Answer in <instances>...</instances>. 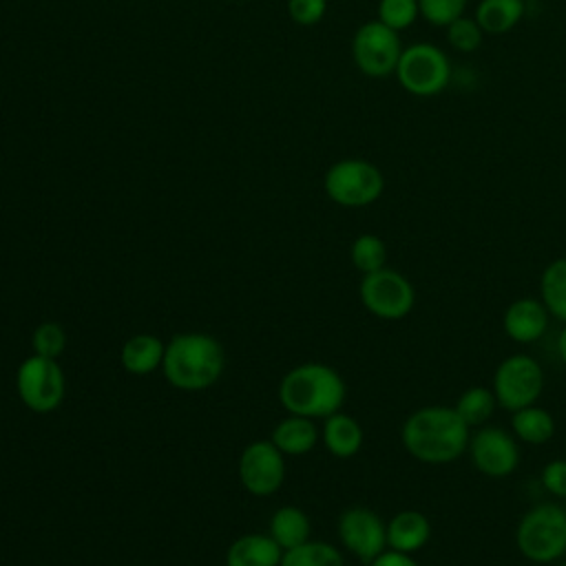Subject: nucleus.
Here are the masks:
<instances>
[{
	"mask_svg": "<svg viewBox=\"0 0 566 566\" xmlns=\"http://www.w3.org/2000/svg\"><path fill=\"white\" fill-rule=\"evenodd\" d=\"M420 15L433 27H447L464 15L467 0H418Z\"/></svg>",
	"mask_w": 566,
	"mask_h": 566,
	"instance_id": "30",
	"label": "nucleus"
},
{
	"mask_svg": "<svg viewBox=\"0 0 566 566\" xmlns=\"http://www.w3.org/2000/svg\"><path fill=\"white\" fill-rule=\"evenodd\" d=\"M343 376L325 363H301L279 382V400L287 413L305 418H327L345 402Z\"/></svg>",
	"mask_w": 566,
	"mask_h": 566,
	"instance_id": "3",
	"label": "nucleus"
},
{
	"mask_svg": "<svg viewBox=\"0 0 566 566\" xmlns=\"http://www.w3.org/2000/svg\"><path fill=\"white\" fill-rule=\"evenodd\" d=\"M420 18L418 0H380L378 2V20L394 31L409 29Z\"/></svg>",
	"mask_w": 566,
	"mask_h": 566,
	"instance_id": "28",
	"label": "nucleus"
},
{
	"mask_svg": "<svg viewBox=\"0 0 566 566\" xmlns=\"http://www.w3.org/2000/svg\"><path fill=\"white\" fill-rule=\"evenodd\" d=\"M539 298L548 314L566 323V256L553 259L539 276Z\"/></svg>",
	"mask_w": 566,
	"mask_h": 566,
	"instance_id": "23",
	"label": "nucleus"
},
{
	"mask_svg": "<svg viewBox=\"0 0 566 566\" xmlns=\"http://www.w3.org/2000/svg\"><path fill=\"white\" fill-rule=\"evenodd\" d=\"M402 53L398 31L389 29L380 20L365 22L358 27L352 40V57L358 71L367 77H387L396 73Z\"/></svg>",
	"mask_w": 566,
	"mask_h": 566,
	"instance_id": "10",
	"label": "nucleus"
},
{
	"mask_svg": "<svg viewBox=\"0 0 566 566\" xmlns=\"http://www.w3.org/2000/svg\"><path fill=\"white\" fill-rule=\"evenodd\" d=\"M321 438L325 449L334 458L347 460V458H354L363 447V427L354 416L336 411L325 418Z\"/></svg>",
	"mask_w": 566,
	"mask_h": 566,
	"instance_id": "17",
	"label": "nucleus"
},
{
	"mask_svg": "<svg viewBox=\"0 0 566 566\" xmlns=\"http://www.w3.org/2000/svg\"><path fill=\"white\" fill-rule=\"evenodd\" d=\"M15 389L22 405L33 413L55 411L66 391L64 371L55 358L33 354L20 363L15 371Z\"/></svg>",
	"mask_w": 566,
	"mask_h": 566,
	"instance_id": "7",
	"label": "nucleus"
},
{
	"mask_svg": "<svg viewBox=\"0 0 566 566\" xmlns=\"http://www.w3.org/2000/svg\"><path fill=\"white\" fill-rule=\"evenodd\" d=\"M166 343L155 334H135L122 345V367L133 376H146L161 367Z\"/></svg>",
	"mask_w": 566,
	"mask_h": 566,
	"instance_id": "19",
	"label": "nucleus"
},
{
	"mask_svg": "<svg viewBox=\"0 0 566 566\" xmlns=\"http://www.w3.org/2000/svg\"><path fill=\"white\" fill-rule=\"evenodd\" d=\"M349 259L360 274L376 272L387 265V245L378 234H358L349 248Z\"/></svg>",
	"mask_w": 566,
	"mask_h": 566,
	"instance_id": "26",
	"label": "nucleus"
},
{
	"mask_svg": "<svg viewBox=\"0 0 566 566\" xmlns=\"http://www.w3.org/2000/svg\"><path fill=\"white\" fill-rule=\"evenodd\" d=\"M279 566H345V557L329 542L307 539L301 546L283 551Z\"/></svg>",
	"mask_w": 566,
	"mask_h": 566,
	"instance_id": "25",
	"label": "nucleus"
},
{
	"mask_svg": "<svg viewBox=\"0 0 566 566\" xmlns=\"http://www.w3.org/2000/svg\"><path fill=\"white\" fill-rule=\"evenodd\" d=\"M394 75L409 95L433 97L449 86L451 62L440 46L431 42H416L402 49Z\"/></svg>",
	"mask_w": 566,
	"mask_h": 566,
	"instance_id": "5",
	"label": "nucleus"
},
{
	"mask_svg": "<svg viewBox=\"0 0 566 566\" xmlns=\"http://www.w3.org/2000/svg\"><path fill=\"white\" fill-rule=\"evenodd\" d=\"M239 480L256 497L276 493L285 480V460L272 440H254L239 455Z\"/></svg>",
	"mask_w": 566,
	"mask_h": 566,
	"instance_id": "13",
	"label": "nucleus"
},
{
	"mask_svg": "<svg viewBox=\"0 0 566 566\" xmlns=\"http://www.w3.org/2000/svg\"><path fill=\"white\" fill-rule=\"evenodd\" d=\"M471 438V427L453 407L427 405L407 416L400 429L405 451L424 464L458 460Z\"/></svg>",
	"mask_w": 566,
	"mask_h": 566,
	"instance_id": "1",
	"label": "nucleus"
},
{
	"mask_svg": "<svg viewBox=\"0 0 566 566\" xmlns=\"http://www.w3.org/2000/svg\"><path fill=\"white\" fill-rule=\"evenodd\" d=\"M340 544L363 564H371L387 548V522L367 506H349L338 515Z\"/></svg>",
	"mask_w": 566,
	"mask_h": 566,
	"instance_id": "11",
	"label": "nucleus"
},
{
	"mask_svg": "<svg viewBox=\"0 0 566 566\" xmlns=\"http://www.w3.org/2000/svg\"><path fill=\"white\" fill-rule=\"evenodd\" d=\"M444 29H447V42L458 53H473V51H478L480 44H482V38H484V31L475 22V18H467V15L455 18Z\"/></svg>",
	"mask_w": 566,
	"mask_h": 566,
	"instance_id": "27",
	"label": "nucleus"
},
{
	"mask_svg": "<svg viewBox=\"0 0 566 566\" xmlns=\"http://www.w3.org/2000/svg\"><path fill=\"white\" fill-rule=\"evenodd\" d=\"M473 467L486 478H506L520 464V447L511 431L495 424L478 427L467 447Z\"/></svg>",
	"mask_w": 566,
	"mask_h": 566,
	"instance_id": "12",
	"label": "nucleus"
},
{
	"mask_svg": "<svg viewBox=\"0 0 566 566\" xmlns=\"http://www.w3.org/2000/svg\"><path fill=\"white\" fill-rule=\"evenodd\" d=\"M323 186L334 203L343 208H365L380 199L385 177L371 161L349 157L327 168Z\"/></svg>",
	"mask_w": 566,
	"mask_h": 566,
	"instance_id": "6",
	"label": "nucleus"
},
{
	"mask_svg": "<svg viewBox=\"0 0 566 566\" xmlns=\"http://www.w3.org/2000/svg\"><path fill=\"white\" fill-rule=\"evenodd\" d=\"M318 436L321 433L312 418L290 413L272 429L270 440L283 455H305L316 447Z\"/></svg>",
	"mask_w": 566,
	"mask_h": 566,
	"instance_id": "18",
	"label": "nucleus"
},
{
	"mask_svg": "<svg viewBox=\"0 0 566 566\" xmlns=\"http://www.w3.org/2000/svg\"><path fill=\"white\" fill-rule=\"evenodd\" d=\"M524 0H480L475 7V22L484 33L504 35L524 18Z\"/></svg>",
	"mask_w": 566,
	"mask_h": 566,
	"instance_id": "21",
	"label": "nucleus"
},
{
	"mask_svg": "<svg viewBox=\"0 0 566 566\" xmlns=\"http://www.w3.org/2000/svg\"><path fill=\"white\" fill-rule=\"evenodd\" d=\"M226 367L221 343L203 332H181L166 343L161 371L181 391H203L212 387Z\"/></svg>",
	"mask_w": 566,
	"mask_h": 566,
	"instance_id": "2",
	"label": "nucleus"
},
{
	"mask_svg": "<svg viewBox=\"0 0 566 566\" xmlns=\"http://www.w3.org/2000/svg\"><path fill=\"white\" fill-rule=\"evenodd\" d=\"M542 486L555 497H566V460L557 458L544 464Z\"/></svg>",
	"mask_w": 566,
	"mask_h": 566,
	"instance_id": "32",
	"label": "nucleus"
},
{
	"mask_svg": "<svg viewBox=\"0 0 566 566\" xmlns=\"http://www.w3.org/2000/svg\"><path fill=\"white\" fill-rule=\"evenodd\" d=\"M557 352H559V358L566 363V323H564V327L559 329V336H557Z\"/></svg>",
	"mask_w": 566,
	"mask_h": 566,
	"instance_id": "34",
	"label": "nucleus"
},
{
	"mask_svg": "<svg viewBox=\"0 0 566 566\" xmlns=\"http://www.w3.org/2000/svg\"><path fill=\"white\" fill-rule=\"evenodd\" d=\"M431 537V522L422 511L405 509L387 522V548L400 553H418Z\"/></svg>",
	"mask_w": 566,
	"mask_h": 566,
	"instance_id": "15",
	"label": "nucleus"
},
{
	"mask_svg": "<svg viewBox=\"0 0 566 566\" xmlns=\"http://www.w3.org/2000/svg\"><path fill=\"white\" fill-rule=\"evenodd\" d=\"M548 310L542 303V298L522 296L515 298L502 316V327L506 336L515 343H535L539 340L548 329Z\"/></svg>",
	"mask_w": 566,
	"mask_h": 566,
	"instance_id": "14",
	"label": "nucleus"
},
{
	"mask_svg": "<svg viewBox=\"0 0 566 566\" xmlns=\"http://www.w3.org/2000/svg\"><path fill=\"white\" fill-rule=\"evenodd\" d=\"M511 429H513V436L526 444H544L555 433V420L551 411H546L535 402L513 411Z\"/></svg>",
	"mask_w": 566,
	"mask_h": 566,
	"instance_id": "22",
	"label": "nucleus"
},
{
	"mask_svg": "<svg viewBox=\"0 0 566 566\" xmlns=\"http://www.w3.org/2000/svg\"><path fill=\"white\" fill-rule=\"evenodd\" d=\"M327 0H287V13L296 24L312 27L323 20Z\"/></svg>",
	"mask_w": 566,
	"mask_h": 566,
	"instance_id": "31",
	"label": "nucleus"
},
{
	"mask_svg": "<svg viewBox=\"0 0 566 566\" xmlns=\"http://www.w3.org/2000/svg\"><path fill=\"white\" fill-rule=\"evenodd\" d=\"M31 345H33V354L57 360L66 347V332L60 323L44 321L33 329Z\"/></svg>",
	"mask_w": 566,
	"mask_h": 566,
	"instance_id": "29",
	"label": "nucleus"
},
{
	"mask_svg": "<svg viewBox=\"0 0 566 566\" xmlns=\"http://www.w3.org/2000/svg\"><path fill=\"white\" fill-rule=\"evenodd\" d=\"M517 551L535 564H551L566 555V509L559 504L531 506L515 528Z\"/></svg>",
	"mask_w": 566,
	"mask_h": 566,
	"instance_id": "4",
	"label": "nucleus"
},
{
	"mask_svg": "<svg viewBox=\"0 0 566 566\" xmlns=\"http://www.w3.org/2000/svg\"><path fill=\"white\" fill-rule=\"evenodd\" d=\"M358 296L365 310L382 321L405 318L416 303V290L411 281L394 268H380L376 272L363 274L358 285Z\"/></svg>",
	"mask_w": 566,
	"mask_h": 566,
	"instance_id": "9",
	"label": "nucleus"
},
{
	"mask_svg": "<svg viewBox=\"0 0 566 566\" xmlns=\"http://www.w3.org/2000/svg\"><path fill=\"white\" fill-rule=\"evenodd\" d=\"M268 533L283 551H290L310 539L312 522L303 509L290 504V506H281L272 513Z\"/></svg>",
	"mask_w": 566,
	"mask_h": 566,
	"instance_id": "20",
	"label": "nucleus"
},
{
	"mask_svg": "<svg viewBox=\"0 0 566 566\" xmlns=\"http://www.w3.org/2000/svg\"><path fill=\"white\" fill-rule=\"evenodd\" d=\"M491 389L497 405L513 413L539 400L544 391V369L528 354H511L495 367Z\"/></svg>",
	"mask_w": 566,
	"mask_h": 566,
	"instance_id": "8",
	"label": "nucleus"
},
{
	"mask_svg": "<svg viewBox=\"0 0 566 566\" xmlns=\"http://www.w3.org/2000/svg\"><path fill=\"white\" fill-rule=\"evenodd\" d=\"M495 407H500V405H497V398H495L493 389L491 387H482V385L464 389L458 396L455 405H453V409L460 413V418L471 429L473 427H484L491 420V416L495 413Z\"/></svg>",
	"mask_w": 566,
	"mask_h": 566,
	"instance_id": "24",
	"label": "nucleus"
},
{
	"mask_svg": "<svg viewBox=\"0 0 566 566\" xmlns=\"http://www.w3.org/2000/svg\"><path fill=\"white\" fill-rule=\"evenodd\" d=\"M283 548L270 533H248L237 537L226 551V566H279Z\"/></svg>",
	"mask_w": 566,
	"mask_h": 566,
	"instance_id": "16",
	"label": "nucleus"
},
{
	"mask_svg": "<svg viewBox=\"0 0 566 566\" xmlns=\"http://www.w3.org/2000/svg\"><path fill=\"white\" fill-rule=\"evenodd\" d=\"M369 566H420L409 553L385 548Z\"/></svg>",
	"mask_w": 566,
	"mask_h": 566,
	"instance_id": "33",
	"label": "nucleus"
}]
</instances>
